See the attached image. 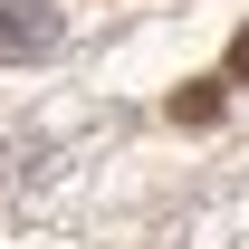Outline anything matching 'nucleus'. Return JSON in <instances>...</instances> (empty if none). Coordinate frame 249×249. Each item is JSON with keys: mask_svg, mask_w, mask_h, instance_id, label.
<instances>
[{"mask_svg": "<svg viewBox=\"0 0 249 249\" xmlns=\"http://www.w3.org/2000/svg\"><path fill=\"white\" fill-rule=\"evenodd\" d=\"M58 48V10L48 0H0V58H38Z\"/></svg>", "mask_w": 249, "mask_h": 249, "instance_id": "nucleus-1", "label": "nucleus"}, {"mask_svg": "<svg viewBox=\"0 0 249 249\" xmlns=\"http://www.w3.org/2000/svg\"><path fill=\"white\" fill-rule=\"evenodd\" d=\"M220 115V87H211V77H201V87H182V96H173V124H211Z\"/></svg>", "mask_w": 249, "mask_h": 249, "instance_id": "nucleus-2", "label": "nucleus"}, {"mask_svg": "<svg viewBox=\"0 0 249 249\" xmlns=\"http://www.w3.org/2000/svg\"><path fill=\"white\" fill-rule=\"evenodd\" d=\"M230 77H240V87H249V29L230 38Z\"/></svg>", "mask_w": 249, "mask_h": 249, "instance_id": "nucleus-3", "label": "nucleus"}]
</instances>
